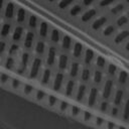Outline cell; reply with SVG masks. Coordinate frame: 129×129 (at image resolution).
<instances>
[{
  "instance_id": "1",
  "label": "cell",
  "mask_w": 129,
  "mask_h": 129,
  "mask_svg": "<svg viewBox=\"0 0 129 129\" xmlns=\"http://www.w3.org/2000/svg\"><path fill=\"white\" fill-rule=\"evenodd\" d=\"M14 12H15V5L12 2H9L6 5V8L4 10V15L7 19H11L14 16Z\"/></svg>"
},
{
  "instance_id": "12",
  "label": "cell",
  "mask_w": 129,
  "mask_h": 129,
  "mask_svg": "<svg viewBox=\"0 0 129 129\" xmlns=\"http://www.w3.org/2000/svg\"><path fill=\"white\" fill-rule=\"evenodd\" d=\"M3 4H4V0H0V9L3 7Z\"/></svg>"
},
{
  "instance_id": "9",
  "label": "cell",
  "mask_w": 129,
  "mask_h": 129,
  "mask_svg": "<svg viewBox=\"0 0 129 129\" xmlns=\"http://www.w3.org/2000/svg\"><path fill=\"white\" fill-rule=\"evenodd\" d=\"M9 81V77L7 74L5 73H0V83L2 84H6Z\"/></svg>"
},
{
  "instance_id": "7",
  "label": "cell",
  "mask_w": 129,
  "mask_h": 129,
  "mask_svg": "<svg viewBox=\"0 0 129 129\" xmlns=\"http://www.w3.org/2000/svg\"><path fill=\"white\" fill-rule=\"evenodd\" d=\"M28 25L30 28H35L37 26V18L35 15H30L28 19Z\"/></svg>"
},
{
  "instance_id": "13",
  "label": "cell",
  "mask_w": 129,
  "mask_h": 129,
  "mask_svg": "<svg viewBox=\"0 0 129 129\" xmlns=\"http://www.w3.org/2000/svg\"><path fill=\"white\" fill-rule=\"evenodd\" d=\"M47 1H48V2H54L55 0H47Z\"/></svg>"
},
{
  "instance_id": "6",
  "label": "cell",
  "mask_w": 129,
  "mask_h": 129,
  "mask_svg": "<svg viewBox=\"0 0 129 129\" xmlns=\"http://www.w3.org/2000/svg\"><path fill=\"white\" fill-rule=\"evenodd\" d=\"M75 0H60L58 2V8L59 9H66L68 6H70Z\"/></svg>"
},
{
  "instance_id": "11",
  "label": "cell",
  "mask_w": 129,
  "mask_h": 129,
  "mask_svg": "<svg viewBox=\"0 0 129 129\" xmlns=\"http://www.w3.org/2000/svg\"><path fill=\"white\" fill-rule=\"evenodd\" d=\"M94 1H95V0H83V4H84L85 6H90L91 4L94 3Z\"/></svg>"
},
{
  "instance_id": "8",
  "label": "cell",
  "mask_w": 129,
  "mask_h": 129,
  "mask_svg": "<svg viewBox=\"0 0 129 129\" xmlns=\"http://www.w3.org/2000/svg\"><path fill=\"white\" fill-rule=\"evenodd\" d=\"M13 67H14V59H13V57L8 56L6 58V61H5V68L8 70H12Z\"/></svg>"
},
{
  "instance_id": "3",
  "label": "cell",
  "mask_w": 129,
  "mask_h": 129,
  "mask_svg": "<svg viewBox=\"0 0 129 129\" xmlns=\"http://www.w3.org/2000/svg\"><path fill=\"white\" fill-rule=\"evenodd\" d=\"M25 18H26V11H25V9H23L21 7L18 8V10L16 12V20H17V22L18 23H22V22H24Z\"/></svg>"
},
{
  "instance_id": "2",
  "label": "cell",
  "mask_w": 129,
  "mask_h": 129,
  "mask_svg": "<svg viewBox=\"0 0 129 129\" xmlns=\"http://www.w3.org/2000/svg\"><path fill=\"white\" fill-rule=\"evenodd\" d=\"M33 39H34V33L31 31H28L25 35V39H24V46L26 48H30L32 46L33 43Z\"/></svg>"
},
{
  "instance_id": "10",
  "label": "cell",
  "mask_w": 129,
  "mask_h": 129,
  "mask_svg": "<svg viewBox=\"0 0 129 129\" xmlns=\"http://www.w3.org/2000/svg\"><path fill=\"white\" fill-rule=\"evenodd\" d=\"M5 47H6V43L4 41H0V55H2V53L4 52Z\"/></svg>"
},
{
  "instance_id": "4",
  "label": "cell",
  "mask_w": 129,
  "mask_h": 129,
  "mask_svg": "<svg viewBox=\"0 0 129 129\" xmlns=\"http://www.w3.org/2000/svg\"><path fill=\"white\" fill-rule=\"evenodd\" d=\"M22 34H23V28H22L21 26H17V27L14 29V31H13L12 39L15 40V41H18V40H20Z\"/></svg>"
},
{
  "instance_id": "5",
  "label": "cell",
  "mask_w": 129,
  "mask_h": 129,
  "mask_svg": "<svg viewBox=\"0 0 129 129\" xmlns=\"http://www.w3.org/2000/svg\"><path fill=\"white\" fill-rule=\"evenodd\" d=\"M10 29H11V25L9 23H4L1 27V30H0V35L3 36V37H6L9 32H10Z\"/></svg>"
}]
</instances>
